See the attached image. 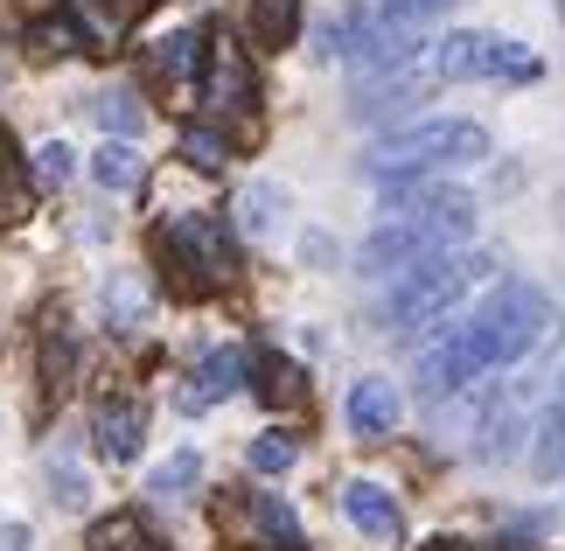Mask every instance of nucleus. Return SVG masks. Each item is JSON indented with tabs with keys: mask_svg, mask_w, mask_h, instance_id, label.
Listing matches in <instances>:
<instances>
[{
	"mask_svg": "<svg viewBox=\"0 0 565 551\" xmlns=\"http://www.w3.org/2000/svg\"><path fill=\"white\" fill-rule=\"evenodd\" d=\"M489 153V126L475 119H412L398 134H384L371 153H363V168L377 174V182H433L440 168H468Z\"/></svg>",
	"mask_w": 565,
	"mask_h": 551,
	"instance_id": "obj_1",
	"label": "nucleus"
},
{
	"mask_svg": "<svg viewBox=\"0 0 565 551\" xmlns=\"http://www.w3.org/2000/svg\"><path fill=\"white\" fill-rule=\"evenodd\" d=\"M482 273H489V252H433V258H419L412 273L391 279L384 321L398 328V336H412V328L454 315V307H461V294H468Z\"/></svg>",
	"mask_w": 565,
	"mask_h": 551,
	"instance_id": "obj_2",
	"label": "nucleus"
},
{
	"mask_svg": "<svg viewBox=\"0 0 565 551\" xmlns=\"http://www.w3.org/2000/svg\"><path fill=\"white\" fill-rule=\"evenodd\" d=\"M154 252H161V266H168V279H175L182 294H216V286L237 279L231 231H224V216H210V210L168 216V224L154 231Z\"/></svg>",
	"mask_w": 565,
	"mask_h": 551,
	"instance_id": "obj_3",
	"label": "nucleus"
},
{
	"mask_svg": "<svg viewBox=\"0 0 565 551\" xmlns=\"http://www.w3.org/2000/svg\"><path fill=\"white\" fill-rule=\"evenodd\" d=\"M433 71L440 77H503V84H537L545 77V63H537L524 42H510V35H482V29H454L433 42Z\"/></svg>",
	"mask_w": 565,
	"mask_h": 551,
	"instance_id": "obj_4",
	"label": "nucleus"
},
{
	"mask_svg": "<svg viewBox=\"0 0 565 551\" xmlns=\"http://www.w3.org/2000/svg\"><path fill=\"white\" fill-rule=\"evenodd\" d=\"M216 531L237 551H300V517L273 489H231L216 502Z\"/></svg>",
	"mask_w": 565,
	"mask_h": 551,
	"instance_id": "obj_5",
	"label": "nucleus"
},
{
	"mask_svg": "<svg viewBox=\"0 0 565 551\" xmlns=\"http://www.w3.org/2000/svg\"><path fill=\"white\" fill-rule=\"evenodd\" d=\"M482 321L495 328L503 363H524L531 349H537V336L552 328V300H545V286H531V279H503V286L482 300Z\"/></svg>",
	"mask_w": 565,
	"mask_h": 551,
	"instance_id": "obj_6",
	"label": "nucleus"
},
{
	"mask_svg": "<svg viewBox=\"0 0 565 551\" xmlns=\"http://www.w3.org/2000/svg\"><path fill=\"white\" fill-rule=\"evenodd\" d=\"M203 105L216 119H245L258 105V71H252L245 42H231V35L210 42V56H203Z\"/></svg>",
	"mask_w": 565,
	"mask_h": 551,
	"instance_id": "obj_7",
	"label": "nucleus"
},
{
	"mask_svg": "<svg viewBox=\"0 0 565 551\" xmlns=\"http://www.w3.org/2000/svg\"><path fill=\"white\" fill-rule=\"evenodd\" d=\"M475 378H489V363L475 357V342H468V328L454 321L440 342L419 357V399H454V391H468Z\"/></svg>",
	"mask_w": 565,
	"mask_h": 551,
	"instance_id": "obj_8",
	"label": "nucleus"
},
{
	"mask_svg": "<svg viewBox=\"0 0 565 551\" xmlns=\"http://www.w3.org/2000/svg\"><path fill=\"white\" fill-rule=\"evenodd\" d=\"M245 378H252V357L237 342L231 349H210V357L189 370V384L175 391V405L182 412H210V405H224L231 391H245Z\"/></svg>",
	"mask_w": 565,
	"mask_h": 551,
	"instance_id": "obj_9",
	"label": "nucleus"
},
{
	"mask_svg": "<svg viewBox=\"0 0 565 551\" xmlns=\"http://www.w3.org/2000/svg\"><path fill=\"white\" fill-rule=\"evenodd\" d=\"M342 412H350V433L356 439H391V433H398L405 399H398V384H391V378H356L350 399H342Z\"/></svg>",
	"mask_w": 565,
	"mask_h": 551,
	"instance_id": "obj_10",
	"label": "nucleus"
},
{
	"mask_svg": "<svg viewBox=\"0 0 565 551\" xmlns=\"http://www.w3.org/2000/svg\"><path fill=\"white\" fill-rule=\"evenodd\" d=\"M342 517H350L363 538H377V544H398L405 538V510L391 502L384 481H350V489H342Z\"/></svg>",
	"mask_w": 565,
	"mask_h": 551,
	"instance_id": "obj_11",
	"label": "nucleus"
},
{
	"mask_svg": "<svg viewBox=\"0 0 565 551\" xmlns=\"http://www.w3.org/2000/svg\"><path fill=\"white\" fill-rule=\"evenodd\" d=\"M147 447V405L140 399H105L98 405V454L113 460V468H126V460H140Z\"/></svg>",
	"mask_w": 565,
	"mask_h": 551,
	"instance_id": "obj_12",
	"label": "nucleus"
},
{
	"mask_svg": "<svg viewBox=\"0 0 565 551\" xmlns=\"http://www.w3.org/2000/svg\"><path fill=\"white\" fill-rule=\"evenodd\" d=\"M279 224H287V189L279 182H252L245 195H237V231L245 237L266 245V237H279Z\"/></svg>",
	"mask_w": 565,
	"mask_h": 551,
	"instance_id": "obj_13",
	"label": "nucleus"
},
{
	"mask_svg": "<svg viewBox=\"0 0 565 551\" xmlns=\"http://www.w3.org/2000/svg\"><path fill=\"white\" fill-rule=\"evenodd\" d=\"M245 29L258 50H287L300 35V0H245Z\"/></svg>",
	"mask_w": 565,
	"mask_h": 551,
	"instance_id": "obj_14",
	"label": "nucleus"
},
{
	"mask_svg": "<svg viewBox=\"0 0 565 551\" xmlns=\"http://www.w3.org/2000/svg\"><path fill=\"white\" fill-rule=\"evenodd\" d=\"M419 98H426V84L412 77V71H398V77H377L371 92H356V119H398V113H412Z\"/></svg>",
	"mask_w": 565,
	"mask_h": 551,
	"instance_id": "obj_15",
	"label": "nucleus"
},
{
	"mask_svg": "<svg viewBox=\"0 0 565 551\" xmlns=\"http://www.w3.org/2000/svg\"><path fill=\"white\" fill-rule=\"evenodd\" d=\"M531 468L537 475H565V370H558V384H552V405L545 418H537V447H531Z\"/></svg>",
	"mask_w": 565,
	"mask_h": 551,
	"instance_id": "obj_16",
	"label": "nucleus"
},
{
	"mask_svg": "<svg viewBox=\"0 0 565 551\" xmlns=\"http://www.w3.org/2000/svg\"><path fill=\"white\" fill-rule=\"evenodd\" d=\"M203 56H210V35H203V29H168V35L154 42V71L175 77V84H189L195 71H203Z\"/></svg>",
	"mask_w": 565,
	"mask_h": 551,
	"instance_id": "obj_17",
	"label": "nucleus"
},
{
	"mask_svg": "<svg viewBox=\"0 0 565 551\" xmlns=\"http://www.w3.org/2000/svg\"><path fill=\"white\" fill-rule=\"evenodd\" d=\"M195 481H203V454H195V447H182V454H168L161 468H154V481H147V496H154V502H182V496H195Z\"/></svg>",
	"mask_w": 565,
	"mask_h": 551,
	"instance_id": "obj_18",
	"label": "nucleus"
},
{
	"mask_svg": "<svg viewBox=\"0 0 565 551\" xmlns=\"http://www.w3.org/2000/svg\"><path fill=\"white\" fill-rule=\"evenodd\" d=\"M92 174H98V189H113V195L140 189V153H134V140H105L92 153Z\"/></svg>",
	"mask_w": 565,
	"mask_h": 551,
	"instance_id": "obj_19",
	"label": "nucleus"
},
{
	"mask_svg": "<svg viewBox=\"0 0 565 551\" xmlns=\"http://www.w3.org/2000/svg\"><path fill=\"white\" fill-rule=\"evenodd\" d=\"M231 134H224V126H182V161L189 168H203V174H224L231 168Z\"/></svg>",
	"mask_w": 565,
	"mask_h": 551,
	"instance_id": "obj_20",
	"label": "nucleus"
},
{
	"mask_svg": "<svg viewBox=\"0 0 565 551\" xmlns=\"http://www.w3.org/2000/svg\"><path fill=\"white\" fill-rule=\"evenodd\" d=\"M92 113H98V126H105V140H134L140 126H147V105H140L134 92H98Z\"/></svg>",
	"mask_w": 565,
	"mask_h": 551,
	"instance_id": "obj_21",
	"label": "nucleus"
},
{
	"mask_svg": "<svg viewBox=\"0 0 565 551\" xmlns=\"http://www.w3.org/2000/svg\"><path fill=\"white\" fill-rule=\"evenodd\" d=\"M105 315H113V328H140V315H147V286H140L134 273L105 279Z\"/></svg>",
	"mask_w": 565,
	"mask_h": 551,
	"instance_id": "obj_22",
	"label": "nucleus"
},
{
	"mask_svg": "<svg viewBox=\"0 0 565 551\" xmlns=\"http://www.w3.org/2000/svg\"><path fill=\"white\" fill-rule=\"evenodd\" d=\"M245 460H252V475H287L294 460H300V439L294 433H258L252 447H245Z\"/></svg>",
	"mask_w": 565,
	"mask_h": 551,
	"instance_id": "obj_23",
	"label": "nucleus"
},
{
	"mask_svg": "<svg viewBox=\"0 0 565 551\" xmlns=\"http://www.w3.org/2000/svg\"><path fill=\"white\" fill-rule=\"evenodd\" d=\"M50 496L63 502V510H84V496H92V489H84V468H77V460H50Z\"/></svg>",
	"mask_w": 565,
	"mask_h": 551,
	"instance_id": "obj_24",
	"label": "nucleus"
},
{
	"mask_svg": "<svg viewBox=\"0 0 565 551\" xmlns=\"http://www.w3.org/2000/svg\"><path fill=\"white\" fill-rule=\"evenodd\" d=\"M92 551H147V538H140L134 517H113V523H98V531H92Z\"/></svg>",
	"mask_w": 565,
	"mask_h": 551,
	"instance_id": "obj_25",
	"label": "nucleus"
},
{
	"mask_svg": "<svg viewBox=\"0 0 565 551\" xmlns=\"http://www.w3.org/2000/svg\"><path fill=\"white\" fill-rule=\"evenodd\" d=\"M461 8V0H384V21H405V29H426L433 14Z\"/></svg>",
	"mask_w": 565,
	"mask_h": 551,
	"instance_id": "obj_26",
	"label": "nucleus"
},
{
	"mask_svg": "<svg viewBox=\"0 0 565 551\" xmlns=\"http://www.w3.org/2000/svg\"><path fill=\"white\" fill-rule=\"evenodd\" d=\"M71 147H63V140H50V147H35V182H50V189H63V182H71Z\"/></svg>",
	"mask_w": 565,
	"mask_h": 551,
	"instance_id": "obj_27",
	"label": "nucleus"
},
{
	"mask_svg": "<svg viewBox=\"0 0 565 551\" xmlns=\"http://www.w3.org/2000/svg\"><path fill=\"white\" fill-rule=\"evenodd\" d=\"M258 391L279 405V399H294L300 391V378H294V363H258Z\"/></svg>",
	"mask_w": 565,
	"mask_h": 551,
	"instance_id": "obj_28",
	"label": "nucleus"
},
{
	"mask_svg": "<svg viewBox=\"0 0 565 551\" xmlns=\"http://www.w3.org/2000/svg\"><path fill=\"white\" fill-rule=\"evenodd\" d=\"M71 370H77V349L71 342H50V384H71Z\"/></svg>",
	"mask_w": 565,
	"mask_h": 551,
	"instance_id": "obj_29",
	"label": "nucleus"
},
{
	"mask_svg": "<svg viewBox=\"0 0 565 551\" xmlns=\"http://www.w3.org/2000/svg\"><path fill=\"white\" fill-rule=\"evenodd\" d=\"M0 551H29V531H21V523H0Z\"/></svg>",
	"mask_w": 565,
	"mask_h": 551,
	"instance_id": "obj_30",
	"label": "nucleus"
},
{
	"mask_svg": "<svg viewBox=\"0 0 565 551\" xmlns=\"http://www.w3.org/2000/svg\"><path fill=\"white\" fill-rule=\"evenodd\" d=\"M21 8H56V0H21Z\"/></svg>",
	"mask_w": 565,
	"mask_h": 551,
	"instance_id": "obj_31",
	"label": "nucleus"
},
{
	"mask_svg": "<svg viewBox=\"0 0 565 551\" xmlns=\"http://www.w3.org/2000/svg\"><path fill=\"white\" fill-rule=\"evenodd\" d=\"M0 168H8V134H0Z\"/></svg>",
	"mask_w": 565,
	"mask_h": 551,
	"instance_id": "obj_32",
	"label": "nucleus"
}]
</instances>
